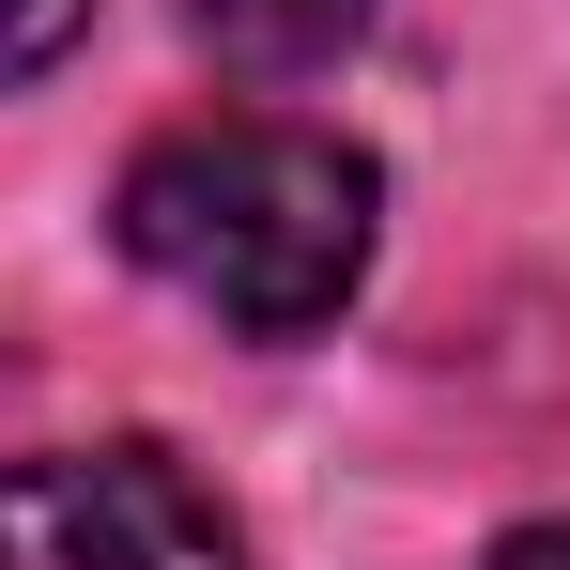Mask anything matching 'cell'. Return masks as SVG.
<instances>
[{
    "instance_id": "1",
    "label": "cell",
    "mask_w": 570,
    "mask_h": 570,
    "mask_svg": "<svg viewBox=\"0 0 570 570\" xmlns=\"http://www.w3.org/2000/svg\"><path fill=\"white\" fill-rule=\"evenodd\" d=\"M124 263L170 278L186 308H216L232 340H324L355 278H371V216L385 170L324 124H263V108H216V124H170L139 139L124 170Z\"/></svg>"
},
{
    "instance_id": "2",
    "label": "cell",
    "mask_w": 570,
    "mask_h": 570,
    "mask_svg": "<svg viewBox=\"0 0 570 570\" xmlns=\"http://www.w3.org/2000/svg\"><path fill=\"white\" fill-rule=\"evenodd\" d=\"M0 570H247V540L170 448H47L0 463Z\"/></svg>"
},
{
    "instance_id": "3",
    "label": "cell",
    "mask_w": 570,
    "mask_h": 570,
    "mask_svg": "<svg viewBox=\"0 0 570 570\" xmlns=\"http://www.w3.org/2000/svg\"><path fill=\"white\" fill-rule=\"evenodd\" d=\"M371 16L385 0H170V31H186L200 62H232V78H308V62H340Z\"/></svg>"
},
{
    "instance_id": "4",
    "label": "cell",
    "mask_w": 570,
    "mask_h": 570,
    "mask_svg": "<svg viewBox=\"0 0 570 570\" xmlns=\"http://www.w3.org/2000/svg\"><path fill=\"white\" fill-rule=\"evenodd\" d=\"M78 31H94V0H0V94H16V78H47Z\"/></svg>"
},
{
    "instance_id": "5",
    "label": "cell",
    "mask_w": 570,
    "mask_h": 570,
    "mask_svg": "<svg viewBox=\"0 0 570 570\" xmlns=\"http://www.w3.org/2000/svg\"><path fill=\"white\" fill-rule=\"evenodd\" d=\"M493 570H570V524H509V540H493Z\"/></svg>"
}]
</instances>
